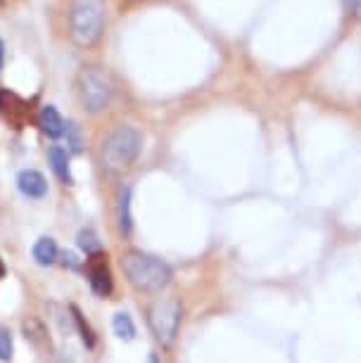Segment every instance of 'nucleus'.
<instances>
[{
	"mask_svg": "<svg viewBox=\"0 0 361 363\" xmlns=\"http://www.w3.org/2000/svg\"><path fill=\"white\" fill-rule=\"evenodd\" d=\"M121 269H124L128 283L135 290L148 292V294H157L172 283V269L169 264L162 262L160 257L145 255V252H126L121 257Z\"/></svg>",
	"mask_w": 361,
	"mask_h": 363,
	"instance_id": "obj_1",
	"label": "nucleus"
},
{
	"mask_svg": "<svg viewBox=\"0 0 361 363\" xmlns=\"http://www.w3.org/2000/svg\"><path fill=\"white\" fill-rule=\"evenodd\" d=\"M105 29V0H72L70 33L81 48H91L100 40Z\"/></svg>",
	"mask_w": 361,
	"mask_h": 363,
	"instance_id": "obj_2",
	"label": "nucleus"
},
{
	"mask_svg": "<svg viewBox=\"0 0 361 363\" xmlns=\"http://www.w3.org/2000/svg\"><path fill=\"white\" fill-rule=\"evenodd\" d=\"M140 147L143 138L133 126H117L102 143V167L110 174H121L138 160Z\"/></svg>",
	"mask_w": 361,
	"mask_h": 363,
	"instance_id": "obj_3",
	"label": "nucleus"
},
{
	"mask_svg": "<svg viewBox=\"0 0 361 363\" xmlns=\"http://www.w3.org/2000/svg\"><path fill=\"white\" fill-rule=\"evenodd\" d=\"M77 91L86 112L98 114L112 100V79L102 67H84L77 77Z\"/></svg>",
	"mask_w": 361,
	"mask_h": 363,
	"instance_id": "obj_4",
	"label": "nucleus"
},
{
	"mask_svg": "<svg viewBox=\"0 0 361 363\" xmlns=\"http://www.w3.org/2000/svg\"><path fill=\"white\" fill-rule=\"evenodd\" d=\"M148 323L162 347H172L181 325V301L176 297L155 299L148 309Z\"/></svg>",
	"mask_w": 361,
	"mask_h": 363,
	"instance_id": "obj_5",
	"label": "nucleus"
},
{
	"mask_svg": "<svg viewBox=\"0 0 361 363\" xmlns=\"http://www.w3.org/2000/svg\"><path fill=\"white\" fill-rule=\"evenodd\" d=\"M0 116H3L10 126L22 128L26 126V121H29L31 107H29V102L24 98H19L17 93L3 88V91H0Z\"/></svg>",
	"mask_w": 361,
	"mask_h": 363,
	"instance_id": "obj_6",
	"label": "nucleus"
},
{
	"mask_svg": "<svg viewBox=\"0 0 361 363\" xmlns=\"http://www.w3.org/2000/svg\"><path fill=\"white\" fill-rule=\"evenodd\" d=\"M86 269H88V283H91L93 292L107 297V294L112 292V273H110V266H107V257L102 255V252L100 255L88 257Z\"/></svg>",
	"mask_w": 361,
	"mask_h": 363,
	"instance_id": "obj_7",
	"label": "nucleus"
},
{
	"mask_svg": "<svg viewBox=\"0 0 361 363\" xmlns=\"http://www.w3.org/2000/svg\"><path fill=\"white\" fill-rule=\"evenodd\" d=\"M36 121H38L40 131H43L45 135H50V138H62V135H65L67 121L62 119V116H60V112L52 105L40 107Z\"/></svg>",
	"mask_w": 361,
	"mask_h": 363,
	"instance_id": "obj_8",
	"label": "nucleus"
},
{
	"mask_svg": "<svg viewBox=\"0 0 361 363\" xmlns=\"http://www.w3.org/2000/svg\"><path fill=\"white\" fill-rule=\"evenodd\" d=\"M17 186L26 197H36V200L38 197H45L48 193V181L43 178V174H38L33 169H26L17 176Z\"/></svg>",
	"mask_w": 361,
	"mask_h": 363,
	"instance_id": "obj_9",
	"label": "nucleus"
},
{
	"mask_svg": "<svg viewBox=\"0 0 361 363\" xmlns=\"http://www.w3.org/2000/svg\"><path fill=\"white\" fill-rule=\"evenodd\" d=\"M48 162H50V169L55 171V176L60 178L67 186H72L74 178H72V171H70V160H67V152L62 147H50L48 150Z\"/></svg>",
	"mask_w": 361,
	"mask_h": 363,
	"instance_id": "obj_10",
	"label": "nucleus"
},
{
	"mask_svg": "<svg viewBox=\"0 0 361 363\" xmlns=\"http://www.w3.org/2000/svg\"><path fill=\"white\" fill-rule=\"evenodd\" d=\"M60 257L57 252V245L52 238H40L36 245H33V259H36V264L40 266H50L55 264Z\"/></svg>",
	"mask_w": 361,
	"mask_h": 363,
	"instance_id": "obj_11",
	"label": "nucleus"
},
{
	"mask_svg": "<svg viewBox=\"0 0 361 363\" xmlns=\"http://www.w3.org/2000/svg\"><path fill=\"white\" fill-rule=\"evenodd\" d=\"M119 230L124 235H131L133 230V216H131V188L124 186L119 193Z\"/></svg>",
	"mask_w": 361,
	"mask_h": 363,
	"instance_id": "obj_12",
	"label": "nucleus"
},
{
	"mask_svg": "<svg viewBox=\"0 0 361 363\" xmlns=\"http://www.w3.org/2000/svg\"><path fill=\"white\" fill-rule=\"evenodd\" d=\"M112 328H114V335H117L119 340L131 342V340L135 337V325H133V320H131V316H128L126 311L114 313V318H112Z\"/></svg>",
	"mask_w": 361,
	"mask_h": 363,
	"instance_id": "obj_13",
	"label": "nucleus"
},
{
	"mask_svg": "<svg viewBox=\"0 0 361 363\" xmlns=\"http://www.w3.org/2000/svg\"><path fill=\"white\" fill-rule=\"evenodd\" d=\"M77 242H79V247L86 252V257H93V255H100L102 252V245H100V240L98 235L91 230V228H84L79 233V238H77Z\"/></svg>",
	"mask_w": 361,
	"mask_h": 363,
	"instance_id": "obj_14",
	"label": "nucleus"
},
{
	"mask_svg": "<svg viewBox=\"0 0 361 363\" xmlns=\"http://www.w3.org/2000/svg\"><path fill=\"white\" fill-rule=\"evenodd\" d=\"M65 138H67V147H70L72 152H81V147H84V138H81V131L74 121H67Z\"/></svg>",
	"mask_w": 361,
	"mask_h": 363,
	"instance_id": "obj_15",
	"label": "nucleus"
},
{
	"mask_svg": "<svg viewBox=\"0 0 361 363\" xmlns=\"http://www.w3.org/2000/svg\"><path fill=\"white\" fill-rule=\"evenodd\" d=\"M72 313H74V320H77V325H79V330H81V337H84V345L93 347L95 345V335L91 330V325H88L86 320H84V316H81V311L77 309V306H72Z\"/></svg>",
	"mask_w": 361,
	"mask_h": 363,
	"instance_id": "obj_16",
	"label": "nucleus"
},
{
	"mask_svg": "<svg viewBox=\"0 0 361 363\" xmlns=\"http://www.w3.org/2000/svg\"><path fill=\"white\" fill-rule=\"evenodd\" d=\"M12 356V335L5 325H0V361H8Z\"/></svg>",
	"mask_w": 361,
	"mask_h": 363,
	"instance_id": "obj_17",
	"label": "nucleus"
},
{
	"mask_svg": "<svg viewBox=\"0 0 361 363\" xmlns=\"http://www.w3.org/2000/svg\"><path fill=\"white\" fill-rule=\"evenodd\" d=\"M345 12L352 17H361V0H343Z\"/></svg>",
	"mask_w": 361,
	"mask_h": 363,
	"instance_id": "obj_18",
	"label": "nucleus"
},
{
	"mask_svg": "<svg viewBox=\"0 0 361 363\" xmlns=\"http://www.w3.org/2000/svg\"><path fill=\"white\" fill-rule=\"evenodd\" d=\"M62 264L70 266V269H79V266H81V262L77 259L74 252H62Z\"/></svg>",
	"mask_w": 361,
	"mask_h": 363,
	"instance_id": "obj_19",
	"label": "nucleus"
},
{
	"mask_svg": "<svg viewBox=\"0 0 361 363\" xmlns=\"http://www.w3.org/2000/svg\"><path fill=\"white\" fill-rule=\"evenodd\" d=\"M3 62H5V43L0 38V69H3Z\"/></svg>",
	"mask_w": 361,
	"mask_h": 363,
	"instance_id": "obj_20",
	"label": "nucleus"
},
{
	"mask_svg": "<svg viewBox=\"0 0 361 363\" xmlns=\"http://www.w3.org/2000/svg\"><path fill=\"white\" fill-rule=\"evenodd\" d=\"M5 278V264H3V259H0V280Z\"/></svg>",
	"mask_w": 361,
	"mask_h": 363,
	"instance_id": "obj_21",
	"label": "nucleus"
},
{
	"mask_svg": "<svg viewBox=\"0 0 361 363\" xmlns=\"http://www.w3.org/2000/svg\"><path fill=\"white\" fill-rule=\"evenodd\" d=\"M150 363H157V356H155V354L150 356Z\"/></svg>",
	"mask_w": 361,
	"mask_h": 363,
	"instance_id": "obj_22",
	"label": "nucleus"
},
{
	"mask_svg": "<svg viewBox=\"0 0 361 363\" xmlns=\"http://www.w3.org/2000/svg\"><path fill=\"white\" fill-rule=\"evenodd\" d=\"M3 3H5V0H0V5H3Z\"/></svg>",
	"mask_w": 361,
	"mask_h": 363,
	"instance_id": "obj_23",
	"label": "nucleus"
}]
</instances>
